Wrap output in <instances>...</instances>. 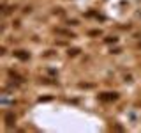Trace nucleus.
<instances>
[{
  "label": "nucleus",
  "mask_w": 141,
  "mask_h": 133,
  "mask_svg": "<svg viewBox=\"0 0 141 133\" xmlns=\"http://www.w3.org/2000/svg\"><path fill=\"white\" fill-rule=\"evenodd\" d=\"M14 119H16V117H14V114H7V116H5V122H7V124H12Z\"/></svg>",
  "instance_id": "f257e3e1"
}]
</instances>
